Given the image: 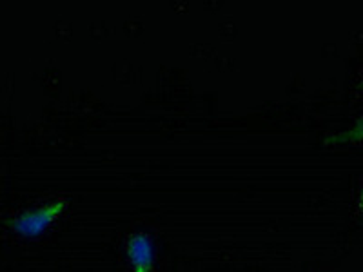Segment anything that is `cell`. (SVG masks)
Here are the masks:
<instances>
[{
  "label": "cell",
  "mask_w": 363,
  "mask_h": 272,
  "mask_svg": "<svg viewBox=\"0 0 363 272\" xmlns=\"http://www.w3.org/2000/svg\"><path fill=\"white\" fill-rule=\"evenodd\" d=\"M66 209L67 200L57 198L53 202L45 203V205L37 207V209L24 210V212L11 216V218L6 220V227L11 232L24 236V238H37V236L44 234L66 212Z\"/></svg>",
  "instance_id": "1"
},
{
  "label": "cell",
  "mask_w": 363,
  "mask_h": 272,
  "mask_svg": "<svg viewBox=\"0 0 363 272\" xmlns=\"http://www.w3.org/2000/svg\"><path fill=\"white\" fill-rule=\"evenodd\" d=\"M125 256L133 272L155 271V244L147 232H135L125 242Z\"/></svg>",
  "instance_id": "2"
},
{
  "label": "cell",
  "mask_w": 363,
  "mask_h": 272,
  "mask_svg": "<svg viewBox=\"0 0 363 272\" xmlns=\"http://www.w3.org/2000/svg\"><path fill=\"white\" fill-rule=\"evenodd\" d=\"M329 145H342V144H363V115L354 122L351 129H345L342 132L329 136L325 140Z\"/></svg>",
  "instance_id": "3"
},
{
  "label": "cell",
  "mask_w": 363,
  "mask_h": 272,
  "mask_svg": "<svg viewBox=\"0 0 363 272\" xmlns=\"http://www.w3.org/2000/svg\"><path fill=\"white\" fill-rule=\"evenodd\" d=\"M358 209H359V212L363 215V183H362V189H359V194H358Z\"/></svg>",
  "instance_id": "4"
},
{
  "label": "cell",
  "mask_w": 363,
  "mask_h": 272,
  "mask_svg": "<svg viewBox=\"0 0 363 272\" xmlns=\"http://www.w3.org/2000/svg\"><path fill=\"white\" fill-rule=\"evenodd\" d=\"M359 87H362V89H363V74H362V80H359Z\"/></svg>",
  "instance_id": "5"
}]
</instances>
